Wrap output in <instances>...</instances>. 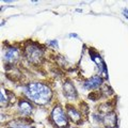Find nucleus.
Listing matches in <instances>:
<instances>
[{"label": "nucleus", "instance_id": "nucleus-1", "mask_svg": "<svg viewBox=\"0 0 128 128\" xmlns=\"http://www.w3.org/2000/svg\"><path fill=\"white\" fill-rule=\"evenodd\" d=\"M26 94L33 102L38 105H47L51 99V91L47 86L40 82L30 83L26 89Z\"/></svg>", "mask_w": 128, "mask_h": 128}, {"label": "nucleus", "instance_id": "nucleus-2", "mask_svg": "<svg viewBox=\"0 0 128 128\" xmlns=\"http://www.w3.org/2000/svg\"><path fill=\"white\" fill-rule=\"evenodd\" d=\"M51 118L54 120V124L58 127H66L68 125V121H67V116L64 113L61 107H56L51 112Z\"/></svg>", "mask_w": 128, "mask_h": 128}, {"label": "nucleus", "instance_id": "nucleus-3", "mask_svg": "<svg viewBox=\"0 0 128 128\" xmlns=\"http://www.w3.org/2000/svg\"><path fill=\"white\" fill-rule=\"evenodd\" d=\"M26 57L32 63H38L43 57V50L38 46H29L26 49Z\"/></svg>", "mask_w": 128, "mask_h": 128}, {"label": "nucleus", "instance_id": "nucleus-4", "mask_svg": "<svg viewBox=\"0 0 128 128\" xmlns=\"http://www.w3.org/2000/svg\"><path fill=\"white\" fill-rule=\"evenodd\" d=\"M63 94L68 99H75L77 97V92H76L75 86L70 81H66L63 86Z\"/></svg>", "mask_w": 128, "mask_h": 128}, {"label": "nucleus", "instance_id": "nucleus-5", "mask_svg": "<svg viewBox=\"0 0 128 128\" xmlns=\"http://www.w3.org/2000/svg\"><path fill=\"white\" fill-rule=\"evenodd\" d=\"M102 84V79L99 76H94V77L90 78L89 80H86L83 86L86 90H92V89H96V88L100 86Z\"/></svg>", "mask_w": 128, "mask_h": 128}, {"label": "nucleus", "instance_id": "nucleus-6", "mask_svg": "<svg viewBox=\"0 0 128 128\" xmlns=\"http://www.w3.org/2000/svg\"><path fill=\"white\" fill-rule=\"evenodd\" d=\"M18 109H19V112L24 115H29L32 110H33V107H32L31 104L26 100V99H22L20 102L18 104Z\"/></svg>", "mask_w": 128, "mask_h": 128}, {"label": "nucleus", "instance_id": "nucleus-7", "mask_svg": "<svg viewBox=\"0 0 128 128\" xmlns=\"http://www.w3.org/2000/svg\"><path fill=\"white\" fill-rule=\"evenodd\" d=\"M102 123L105 124V126L107 128H114L115 127V123H116V114L111 112V113H107L104 116Z\"/></svg>", "mask_w": 128, "mask_h": 128}, {"label": "nucleus", "instance_id": "nucleus-8", "mask_svg": "<svg viewBox=\"0 0 128 128\" xmlns=\"http://www.w3.org/2000/svg\"><path fill=\"white\" fill-rule=\"evenodd\" d=\"M19 54H18V49L15 47H11L6 50V52L4 54V60L6 62H14L18 59Z\"/></svg>", "mask_w": 128, "mask_h": 128}, {"label": "nucleus", "instance_id": "nucleus-9", "mask_svg": "<svg viewBox=\"0 0 128 128\" xmlns=\"http://www.w3.org/2000/svg\"><path fill=\"white\" fill-rule=\"evenodd\" d=\"M67 113H68L70 118H72V121L73 122L77 123V122H79L80 120H81V114H80L79 112L73 107H70V106L67 107Z\"/></svg>", "mask_w": 128, "mask_h": 128}, {"label": "nucleus", "instance_id": "nucleus-10", "mask_svg": "<svg viewBox=\"0 0 128 128\" xmlns=\"http://www.w3.org/2000/svg\"><path fill=\"white\" fill-rule=\"evenodd\" d=\"M11 125H12L13 128H33L32 126L28 125V124H24V123H16V122H14V123H12Z\"/></svg>", "mask_w": 128, "mask_h": 128}, {"label": "nucleus", "instance_id": "nucleus-11", "mask_svg": "<svg viewBox=\"0 0 128 128\" xmlns=\"http://www.w3.org/2000/svg\"><path fill=\"white\" fill-rule=\"evenodd\" d=\"M49 45H51L52 47H56V48H58L59 47V45H58V41L57 40H52V41H48L47 42Z\"/></svg>", "mask_w": 128, "mask_h": 128}, {"label": "nucleus", "instance_id": "nucleus-12", "mask_svg": "<svg viewBox=\"0 0 128 128\" xmlns=\"http://www.w3.org/2000/svg\"><path fill=\"white\" fill-rule=\"evenodd\" d=\"M123 15L125 16V17L128 19V9H126V8H125V9L123 10Z\"/></svg>", "mask_w": 128, "mask_h": 128}, {"label": "nucleus", "instance_id": "nucleus-13", "mask_svg": "<svg viewBox=\"0 0 128 128\" xmlns=\"http://www.w3.org/2000/svg\"><path fill=\"white\" fill-rule=\"evenodd\" d=\"M70 38H78V34H76V33H70Z\"/></svg>", "mask_w": 128, "mask_h": 128}, {"label": "nucleus", "instance_id": "nucleus-14", "mask_svg": "<svg viewBox=\"0 0 128 128\" xmlns=\"http://www.w3.org/2000/svg\"><path fill=\"white\" fill-rule=\"evenodd\" d=\"M94 128H99V127H94Z\"/></svg>", "mask_w": 128, "mask_h": 128}]
</instances>
